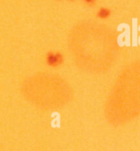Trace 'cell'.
Wrapping results in <instances>:
<instances>
[{
  "label": "cell",
  "instance_id": "1",
  "mask_svg": "<svg viewBox=\"0 0 140 151\" xmlns=\"http://www.w3.org/2000/svg\"><path fill=\"white\" fill-rule=\"evenodd\" d=\"M47 64L51 66H57L60 65L63 61V57L60 53L58 52H50L46 57Z\"/></svg>",
  "mask_w": 140,
  "mask_h": 151
},
{
  "label": "cell",
  "instance_id": "2",
  "mask_svg": "<svg viewBox=\"0 0 140 151\" xmlns=\"http://www.w3.org/2000/svg\"><path fill=\"white\" fill-rule=\"evenodd\" d=\"M110 14H111L110 10L108 8H106V7L100 8L98 12V17L100 19H107L110 16Z\"/></svg>",
  "mask_w": 140,
  "mask_h": 151
},
{
  "label": "cell",
  "instance_id": "3",
  "mask_svg": "<svg viewBox=\"0 0 140 151\" xmlns=\"http://www.w3.org/2000/svg\"><path fill=\"white\" fill-rule=\"evenodd\" d=\"M83 1L88 4H93L96 2V0H83Z\"/></svg>",
  "mask_w": 140,
  "mask_h": 151
},
{
  "label": "cell",
  "instance_id": "4",
  "mask_svg": "<svg viewBox=\"0 0 140 151\" xmlns=\"http://www.w3.org/2000/svg\"><path fill=\"white\" fill-rule=\"evenodd\" d=\"M70 1H73V0H70Z\"/></svg>",
  "mask_w": 140,
  "mask_h": 151
}]
</instances>
